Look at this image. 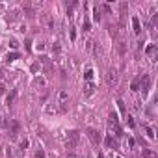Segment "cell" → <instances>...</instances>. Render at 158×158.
I'll use <instances>...</instances> for the list:
<instances>
[{
    "mask_svg": "<svg viewBox=\"0 0 158 158\" xmlns=\"http://www.w3.org/2000/svg\"><path fill=\"white\" fill-rule=\"evenodd\" d=\"M84 93H86V95H93V93H95V86H93V84H86Z\"/></svg>",
    "mask_w": 158,
    "mask_h": 158,
    "instance_id": "13",
    "label": "cell"
},
{
    "mask_svg": "<svg viewBox=\"0 0 158 158\" xmlns=\"http://www.w3.org/2000/svg\"><path fill=\"white\" fill-rule=\"evenodd\" d=\"M8 126H9V136H11V138H17L19 132H21V123H19L17 119H11Z\"/></svg>",
    "mask_w": 158,
    "mask_h": 158,
    "instance_id": "6",
    "label": "cell"
},
{
    "mask_svg": "<svg viewBox=\"0 0 158 158\" xmlns=\"http://www.w3.org/2000/svg\"><path fill=\"white\" fill-rule=\"evenodd\" d=\"M86 134H88V138L93 141L95 145H99L100 141H103V136H100V132L95 130V129H88V130H86Z\"/></svg>",
    "mask_w": 158,
    "mask_h": 158,
    "instance_id": "5",
    "label": "cell"
},
{
    "mask_svg": "<svg viewBox=\"0 0 158 158\" xmlns=\"http://www.w3.org/2000/svg\"><path fill=\"white\" fill-rule=\"evenodd\" d=\"M140 78H141V76H138V78L134 80V82H132V84H130V88H132V91H138V89H140Z\"/></svg>",
    "mask_w": 158,
    "mask_h": 158,
    "instance_id": "15",
    "label": "cell"
},
{
    "mask_svg": "<svg viewBox=\"0 0 158 158\" xmlns=\"http://www.w3.org/2000/svg\"><path fill=\"white\" fill-rule=\"evenodd\" d=\"M34 158H45V151H41V149H39L37 152H35V156Z\"/></svg>",
    "mask_w": 158,
    "mask_h": 158,
    "instance_id": "24",
    "label": "cell"
},
{
    "mask_svg": "<svg viewBox=\"0 0 158 158\" xmlns=\"http://www.w3.org/2000/svg\"><path fill=\"white\" fill-rule=\"evenodd\" d=\"M26 147H28V140H22L21 141V149H26Z\"/></svg>",
    "mask_w": 158,
    "mask_h": 158,
    "instance_id": "26",
    "label": "cell"
},
{
    "mask_svg": "<svg viewBox=\"0 0 158 158\" xmlns=\"http://www.w3.org/2000/svg\"><path fill=\"white\" fill-rule=\"evenodd\" d=\"M119 52H121V54H125V52H126V43H123V41L119 43Z\"/></svg>",
    "mask_w": 158,
    "mask_h": 158,
    "instance_id": "19",
    "label": "cell"
},
{
    "mask_svg": "<svg viewBox=\"0 0 158 158\" xmlns=\"http://www.w3.org/2000/svg\"><path fill=\"white\" fill-rule=\"evenodd\" d=\"M143 158H158V154H156V151H152V149H143Z\"/></svg>",
    "mask_w": 158,
    "mask_h": 158,
    "instance_id": "12",
    "label": "cell"
},
{
    "mask_svg": "<svg viewBox=\"0 0 158 158\" xmlns=\"http://www.w3.org/2000/svg\"><path fill=\"white\" fill-rule=\"evenodd\" d=\"M35 86L43 88V86H45V78H35Z\"/></svg>",
    "mask_w": 158,
    "mask_h": 158,
    "instance_id": "20",
    "label": "cell"
},
{
    "mask_svg": "<svg viewBox=\"0 0 158 158\" xmlns=\"http://www.w3.org/2000/svg\"><path fill=\"white\" fill-rule=\"evenodd\" d=\"M17 58H19V52H11V54H8V56H6V62H8V63H11V62H15Z\"/></svg>",
    "mask_w": 158,
    "mask_h": 158,
    "instance_id": "14",
    "label": "cell"
},
{
    "mask_svg": "<svg viewBox=\"0 0 158 158\" xmlns=\"http://www.w3.org/2000/svg\"><path fill=\"white\" fill-rule=\"evenodd\" d=\"M126 121H129V125H130V126H134V121H132V117H130V115L126 117Z\"/></svg>",
    "mask_w": 158,
    "mask_h": 158,
    "instance_id": "29",
    "label": "cell"
},
{
    "mask_svg": "<svg viewBox=\"0 0 158 158\" xmlns=\"http://www.w3.org/2000/svg\"><path fill=\"white\" fill-rule=\"evenodd\" d=\"M0 78H2V73H0Z\"/></svg>",
    "mask_w": 158,
    "mask_h": 158,
    "instance_id": "31",
    "label": "cell"
},
{
    "mask_svg": "<svg viewBox=\"0 0 158 158\" xmlns=\"http://www.w3.org/2000/svg\"><path fill=\"white\" fill-rule=\"evenodd\" d=\"M106 82H108V86H117V82H119V73H117V69H108V73H106Z\"/></svg>",
    "mask_w": 158,
    "mask_h": 158,
    "instance_id": "2",
    "label": "cell"
},
{
    "mask_svg": "<svg viewBox=\"0 0 158 158\" xmlns=\"http://www.w3.org/2000/svg\"><path fill=\"white\" fill-rule=\"evenodd\" d=\"M60 50H62V47H60L58 41H56V43H54V54H60Z\"/></svg>",
    "mask_w": 158,
    "mask_h": 158,
    "instance_id": "23",
    "label": "cell"
},
{
    "mask_svg": "<svg viewBox=\"0 0 158 158\" xmlns=\"http://www.w3.org/2000/svg\"><path fill=\"white\" fill-rule=\"evenodd\" d=\"M9 47H11V48H17V47H19L17 39H9Z\"/></svg>",
    "mask_w": 158,
    "mask_h": 158,
    "instance_id": "21",
    "label": "cell"
},
{
    "mask_svg": "<svg viewBox=\"0 0 158 158\" xmlns=\"http://www.w3.org/2000/svg\"><path fill=\"white\" fill-rule=\"evenodd\" d=\"M106 145H108L110 147V149H117V147H119V143H117V140H115V138L114 136H112V134H108V136H106Z\"/></svg>",
    "mask_w": 158,
    "mask_h": 158,
    "instance_id": "9",
    "label": "cell"
},
{
    "mask_svg": "<svg viewBox=\"0 0 158 158\" xmlns=\"http://www.w3.org/2000/svg\"><path fill=\"white\" fill-rule=\"evenodd\" d=\"M97 158H104V154H103V152H99V154H97Z\"/></svg>",
    "mask_w": 158,
    "mask_h": 158,
    "instance_id": "30",
    "label": "cell"
},
{
    "mask_svg": "<svg viewBox=\"0 0 158 158\" xmlns=\"http://www.w3.org/2000/svg\"><path fill=\"white\" fill-rule=\"evenodd\" d=\"M82 28H84V30H86V32H88V30H89V28H91V22H89V21H88V19H84V22H82Z\"/></svg>",
    "mask_w": 158,
    "mask_h": 158,
    "instance_id": "17",
    "label": "cell"
},
{
    "mask_svg": "<svg viewBox=\"0 0 158 158\" xmlns=\"http://www.w3.org/2000/svg\"><path fill=\"white\" fill-rule=\"evenodd\" d=\"M84 76H86V80H91V78H93V71H91V69H89V71H86V74H84Z\"/></svg>",
    "mask_w": 158,
    "mask_h": 158,
    "instance_id": "22",
    "label": "cell"
},
{
    "mask_svg": "<svg viewBox=\"0 0 158 158\" xmlns=\"http://www.w3.org/2000/svg\"><path fill=\"white\" fill-rule=\"evenodd\" d=\"M17 89H9V93H8V97H6V104L8 106H13L15 104V100H17Z\"/></svg>",
    "mask_w": 158,
    "mask_h": 158,
    "instance_id": "7",
    "label": "cell"
},
{
    "mask_svg": "<svg viewBox=\"0 0 158 158\" xmlns=\"http://www.w3.org/2000/svg\"><path fill=\"white\" fill-rule=\"evenodd\" d=\"M2 93H6V86L0 84V95H2Z\"/></svg>",
    "mask_w": 158,
    "mask_h": 158,
    "instance_id": "28",
    "label": "cell"
},
{
    "mask_svg": "<svg viewBox=\"0 0 158 158\" xmlns=\"http://www.w3.org/2000/svg\"><path fill=\"white\" fill-rule=\"evenodd\" d=\"M145 52H147V56H151L152 60H156V45H149V47L145 48Z\"/></svg>",
    "mask_w": 158,
    "mask_h": 158,
    "instance_id": "11",
    "label": "cell"
},
{
    "mask_svg": "<svg viewBox=\"0 0 158 158\" xmlns=\"http://www.w3.org/2000/svg\"><path fill=\"white\" fill-rule=\"evenodd\" d=\"M37 69H39V63H34L32 65V71H34V73H37Z\"/></svg>",
    "mask_w": 158,
    "mask_h": 158,
    "instance_id": "27",
    "label": "cell"
},
{
    "mask_svg": "<svg viewBox=\"0 0 158 158\" xmlns=\"http://www.w3.org/2000/svg\"><path fill=\"white\" fill-rule=\"evenodd\" d=\"M39 63L43 65V71H45L47 74L54 71V63H52V60H50V58H47V56H39Z\"/></svg>",
    "mask_w": 158,
    "mask_h": 158,
    "instance_id": "3",
    "label": "cell"
},
{
    "mask_svg": "<svg viewBox=\"0 0 158 158\" xmlns=\"http://www.w3.org/2000/svg\"><path fill=\"white\" fill-rule=\"evenodd\" d=\"M69 103V93L65 89H60L58 91V104H67Z\"/></svg>",
    "mask_w": 158,
    "mask_h": 158,
    "instance_id": "8",
    "label": "cell"
},
{
    "mask_svg": "<svg viewBox=\"0 0 158 158\" xmlns=\"http://www.w3.org/2000/svg\"><path fill=\"white\" fill-rule=\"evenodd\" d=\"M132 28H134V34H138V35L141 34V24H140V19L138 17L132 19Z\"/></svg>",
    "mask_w": 158,
    "mask_h": 158,
    "instance_id": "10",
    "label": "cell"
},
{
    "mask_svg": "<svg viewBox=\"0 0 158 158\" xmlns=\"http://www.w3.org/2000/svg\"><path fill=\"white\" fill-rule=\"evenodd\" d=\"M117 158H121V156H117Z\"/></svg>",
    "mask_w": 158,
    "mask_h": 158,
    "instance_id": "32",
    "label": "cell"
},
{
    "mask_svg": "<svg viewBox=\"0 0 158 158\" xmlns=\"http://www.w3.org/2000/svg\"><path fill=\"white\" fill-rule=\"evenodd\" d=\"M145 130H147V136H149V138H151V140H154V130H152V129H151V126H147V129H145Z\"/></svg>",
    "mask_w": 158,
    "mask_h": 158,
    "instance_id": "18",
    "label": "cell"
},
{
    "mask_svg": "<svg viewBox=\"0 0 158 158\" xmlns=\"http://www.w3.org/2000/svg\"><path fill=\"white\" fill-rule=\"evenodd\" d=\"M80 141V132L78 130H71L69 132V138H67V151H74L76 145Z\"/></svg>",
    "mask_w": 158,
    "mask_h": 158,
    "instance_id": "1",
    "label": "cell"
},
{
    "mask_svg": "<svg viewBox=\"0 0 158 158\" xmlns=\"http://www.w3.org/2000/svg\"><path fill=\"white\" fill-rule=\"evenodd\" d=\"M140 89L143 91V97L149 93V89H151V76L149 74H143L140 78Z\"/></svg>",
    "mask_w": 158,
    "mask_h": 158,
    "instance_id": "4",
    "label": "cell"
},
{
    "mask_svg": "<svg viewBox=\"0 0 158 158\" xmlns=\"http://www.w3.org/2000/svg\"><path fill=\"white\" fill-rule=\"evenodd\" d=\"M67 158H82V156H78V154H74L73 151H69V152H67Z\"/></svg>",
    "mask_w": 158,
    "mask_h": 158,
    "instance_id": "25",
    "label": "cell"
},
{
    "mask_svg": "<svg viewBox=\"0 0 158 158\" xmlns=\"http://www.w3.org/2000/svg\"><path fill=\"white\" fill-rule=\"evenodd\" d=\"M108 30H110V35H112V37H117V34H119V32H117L115 26H108Z\"/></svg>",
    "mask_w": 158,
    "mask_h": 158,
    "instance_id": "16",
    "label": "cell"
}]
</instances>
